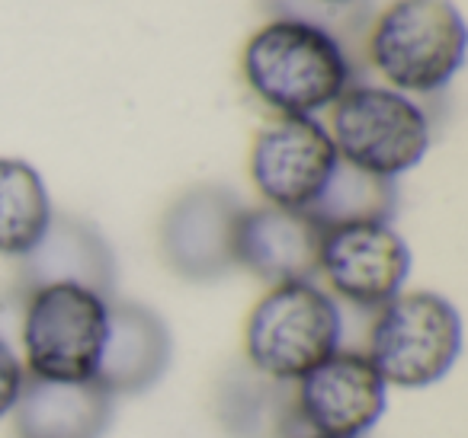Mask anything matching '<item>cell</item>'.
Masks as SVG:
<instances>
[{
  "instance_id": "cell-5",
  "label": "cell",
  "mask_w": 468,
  "mask_h": 438,
  "mask_svg": "<svg viewBox=\"0 0 468 438\" xmlns=\"http://www.w3.org/2000/svg\"><path fill=\"white\" fill-rule=\"evenodd\" d=\"M112 297L84 285L29 288L20 310V359L36 381H93L110 333Z\"/></svg>"
},
{
  "instance_id": "cell-4",
  "label": "cell",
  "mask_w": 468,
  "mask_h": 438,
  "mask_svg": "<svg viewBox=\"0 0 468 438\" xmlns=\"http://www.w3.org/2000/svg\"><path fill=\"white\" fill-rule=\"evenodd\" d=\"M363 355L388 391H427L459 361L462 317L436 291H401L376 310Z\"/></svg>"
},
{
  "instance_id": "cell-20",
  "label": "cell",
  "mask_w": 468,
  "mask_h": 438,
  "mask_svg": "<svg viewBox=\"0 0 468 438\" xmlns=\"http://www.w3.org/2000/svg\"><path fill=\"white\" fill-rule=\"evenodd\" d=\"M299 438H327V435H314V432H305V435H299Z\"/></svg>"
},
{
  "instance_id": "cell-2",
  "label": "cell",
  "mask_w": 468,
  "mask_h": 438,
  "mask_svg": "<svg viewBox=\"0 0 468 438\" xmlns=\"http://www.w3.org/2000/svg\"><path fill=\"white\" fill-rule=\"evenodd\" d=\"M340 342L344 310L331 291L314 282L273 285L244 323V361L289 384L340 352Z\"/></svg>"
},
{
  "instance_id": "cell-6",
  "label": "cell",
  "mask_w": 468,
  "mask_h": 438,
  "mask_svg": "<svg viewBox=\"0 0 468 438\" xmlns=\"http://www.w3.org/2000/svg\"><path fill=\"white\" fill-rule=\"evenodd\" d=\"M327 135L344 163L395 182L427 157L433 129L414 97L363 84L331 106Z\"/></svg>"
},
{
  "instance_id": "cell-7",
  "label": "cell",
  "mask_w": 468,
  "mask_h": 438,
  "mask_svg": "<svg viewBox=\"0 0 468 438\" xmlns=\"http://www.w3.org/2000/svg\"><path fill=\"white\" fill-rule=\"evenodd\" d=\"M318 276L334 297L378 310L398 297L410 276V246L388 221L327 227L321 237Z\"/></svg>"
},
{
  "instance_id": "cell-16",
  "label": "cell",
  "mask_w": 468,
  "mask_h": 438,
  "mask_svg": "<svg viewBox=\"0 0 468 438\" xmlns=\"http://www.w3.org/2000/svg\"><path fill=\"white\" fill-rule=\"evenodd\" d=\"M52 218V195L39 170L20 157H0V256H29Z\"/></svg>"
},
{
  "instance_id": "cell-9",
  "label": "cell",
  "mask_w": 468,
  "mask_h": 438,
  "mask_svg": "<svg viewBox=\"0 0 468 438\" xmlns=\"http://www.w3.org/2000/svg\"><path fill=\"white\" fill-rule=\"evenodd\" d=\"M302 425L327 438H363L388 406V387L363 352L340 349L295 381Z\"/></svg>"
},
{
  "instance_id": "cell-12",
  "label": "cell",
  "mask_w": 468,
  "mask_h": 438,
  "mask_svg": "<svg viewBox=\"0 0 468 438\" xmlns=\"http://www.w3.org/2000/svg\"><path fill=\"white\" fill-rule=\"evenodd\" d=\"M174 355V339L161 317L142 304H110V333L97 365V381L110 397L144 393L164 378Z\"/></svg>"
},
{
  "instance_id": "cell-17",
  "label": "cell",
  "mask_w": 468,
  "mask_h": 438,
  "mask_svg": "<svg viewBox=\"0 0 468 438\" xmlns=\"http://www.w3.org/2000/svg\"><path fill=\"white\" fill-rule=\"evenodd\" d=\"M391 212H395V182L344 161H337L318 202L308 208V214L324 231L337 224H359V221H391Z\"/></svg>"
},
{
  "instance_id": "cell-15",
  "label": "cell",
  "mask_w": 468,
  "mask_h": 438,
  "mask_svg": "<svg viewBox=\"0 0 468 438\" xmlns=\"http://www.w3.org/2000/svg\"><path fill=\"white\" fill-rule=\"evenodd\" d=\"M20 263L29 288L71 282L110 297L112 282H116V266H112V253L106 240L84 221L58 218V214L52 218L39 246Z\"/></svg>"
},
{
  "instance_id": "cell-18",
  "label": "cell",
  "mask_w": 468,
  "mask_h": 438,
  "mask_svg": "<svg viewBox=\"0 0 468 438\" xmlns=\"http://www.w3.org/2000/svg\"><path fill=\"white\" fill-rule=\"evenodd\" d=\"M27 381H29V374H27V368H23L20 352H16V346L7 336L0 333V419L16 410Z\"/></svg>"
},
{
  "instance_id": "cell-14",
  "label": "cell",
  "mask_w": 468,
  "mask_h": 438,
  "mask_svg": "<svg viewBox=\"0 0 468 438\" xmlns=\"http://www.w3.org/2000/svg\"><path fill=\"white\" fill-rule=\"evenodd\" d=\"M215 416L231 438H299L308 432L295 406V384L267 378L248 361L218 378Z\"/></svg>"
},
{
  "instance_id": "cell-1",
  "label": "cell",
  "mask_w": 468,
  "mask_h": 438,
  "mask_svg": "<svg viewBox=\"0 0 468 438\" xmlns=\"http://www.w3.org/2000/svg\"><path fill=\"white\" fill-rule=\"evenodd\" d=\"M241 71L280 116L314 119L353 87V65L337 36L299 16L263 23L244 46Z\"/></svg>"
},
{
  "instance_id": "cell-10",
  "label": "cell",
  "mask_w": 468,
  "mask_h": 438,
  "mask_svg": "<svg viewBox=\"0 0 468 438\" xmlns=\"http://www.w3.org/2000/svg\"><path fill=\"white\" fill-rule=\"evenodd\" d=\"M241 212V202L218 186L180 195L161 224V250L170 269L193 282L234 269V227Z\"/></svg>"
},
{
  "instance_id": "cell-19",
  "label": "cell",
  "mask_w": 468,
  "mask_h": 438,
  "mask_svg": "<svg viewBox=\"0 0 468 438\" xmlns=\"http://www.w3.org/2000/svg\"><path fill=\"white\" fill-rule=\"evenodd\" d=\"M321 4H353V0H321Z\"/></svg>"
},
{
  "instance_id": "cell-3",
  "label": "cell",
  "mask_w": 468,
  "mask_h": 438,
  "mask_svg": "<svg viewBox=\"0 0 468 438\" xmlns=\"http://www.w3.org/2000/svg\"><path fill=\"white\" fill-rule=\"evenodd\" d=\"M465 20L452 0H391L369 33V65L398 93H440L465 65Z\"/></svg>"
},
{
  "instance_id": "cell-13",
  "label": "cell",
  "mask_w": 468,
  "mask_h": 438,
  "mask_svg": "<svg viewBox=\"0 0 468 438\" xmlns=\"http://www.w3.org/2000/svg\"><path fill=\"white\" fill-rule=\"evenodd\" d=\"M112 400L97 381L29 378L10 416L20 438H103L112 422Z\"/></svg>"
},
{
  "instance_id": "cell-8",
  "label": "cell",
  "mask_w": 468,
  "mask_h": 438,
  "mask_svg": "<svg viewBox=\"0 0 468 438\" xmlns=\"http://www.w3.org/2000/svg\"><path fill=\"white\" fill-rule=\"evenodd\" d=\"M337 161L327 125L305 116H280L257 131L250 148V180L267 205L308 212Z\"/></svg>"
},
{
  "instance_id": "cell-11",
  "label": "cell",
  "mask_w": 468,
  "mask_h": 438,
  "mask_svg": "<svg viewBox=\"0 0 468 438\" xmlns=\"http://www.w3.org/2000/svg\"><path fill=\"white\" fill-rule=\"evenodd\" d=\"M324 227L308 212L261 205L244 208L234 227V266L248 269L261 282L289 285L314 282Z\"/></svg>"
}]
</instances>
